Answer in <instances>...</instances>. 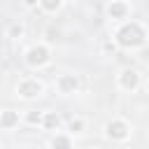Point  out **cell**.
I'll use <instances>...</instances> for the list:
<instances>
[{"mask_svg":"<svg viewBox=\"0 0 149 149\" xmlns=\"http://www.w3.org/2000/svg\"><path fill=\"white\" fill-rule=\"evenodd\" d=\"M54 88H56L58 95L68 98V95L79 93V88H81V79H79V74H74V72H61V74L54 79Z\"/></svg>","mask_w":149,"mask_h":149,"instance_id":"6","label":"cell"},{"mask_svg":"<svg viewBox=\"0 0 149 149\" xmlns=\"http://www.w3.org/2000/svg\"><path fill=\"white\" fill-rule=\"evenodd\" d=\"M40 121H42V112L40 109H26L21 114V123H26L30 128H40Z\"/></svg>","mask_w":149,"mask_h":149,"instance_id":"13","label":"cell"},{"mask_svg":"<svg viewBox=\"0 0 149 149\" xmlns=\"http://www.w3.org/2000/svg\"><path fill=\"white\" fill-rule=\"evenodd\" d=\"M21 126V114L12 107L0 109V130H16Z\"/></svg>","mask_w":149,"mask_h":149,"instance_id":"10","label":"cell"},{"mask_svg":"<svg viewBox=\"0 0 149 149\" xmlns=\"http://www.w3.org/2000/svg\"><path fill=\"white\" fill-rule=\"evenodd\" d=\"M37 7H40L42 14L54 16V14H58V12L65 7V0H37Z\"/></svg>","mask_w":149,"mask_h":149,"instance_id":"12","label":"cell"},{"mask_svg":"<svg viewBox=\"0 0 149 149\" xmlns=\"http://www.w3.org/2000/svg\"><path fill=\"white\" fill-rule=\"evenodd\" d=\"M47 147H51V149H72L74 147V137L68 133V130H54L51 133V137L44 142Z\"/></svg>","mask_w":149,"mask_h":149,"instance_id":"8","label":"cell"},{"mask_svg":"<svg viewBox=\"0 0 149 149\" xmlns=\"http://www.w3.org/2000/svg\"><path fill=\"white\" fill-rule=\"evenodd\" d=\"M63 128V116L54 109H44L42 112V121H40V130H47V133H54V130H61Z\"/></svg>","mask_w":149,"mask_h":149,"instance_id":"9","label":"cell"},{"mask_svg":"<svg viewBox=\"0 0 149 149\" xmlns=\"http://www.w3.org/2000/svg\"><path fill=\"white\" fill-rule=\"evenodd\" d=\"M130 12H133V7L128 0H109L105 7V14L112 23H121V21L130 19Z\"/></svg>","mask_w":149,"mask_h":149,"instance_id":"7","label":"cell"},{"mask_svg":"<svg viewBox=\"0 0 149 149\" xmlns=\"http://www.w3.org/2000/svg\"><path fill=\"white\" fill-rule=\"evenodd\" d=\"M147 26L137 19H126L121 23H116L114 33H112V40L114 44L121 49V51H140L147 47Z\"/></svg>","mask_w":149,"mask_h":149,"instance_id":"1","label":"cell"},{"mask_svg":"<svg viewBox=\"0 0 149 149\" xmlns=\"http://www.w3.org/2000/svg\"><path fill=\"white\" fill-rule=\"evenodd\" d=\"M100 51H102L105 56H112V54H116V51H119V47L114 44V40H112V37H107V40L102 42V47H100Z\"/></svg>","mask_w":149,"mask_h":149,"instance_id":"15","label":"cell"},{"mask_svg":"<svg viewBox=\"0 0 149 149\" xmlns=\"http://www.w3.org/2000/svg\"><path fill=\"white\" fill-rule=\"evenodd\" d=\"M130 135H133V126H130L126 119H121V116H112V119H107L105 126H102V137H105L107 142L123 144V142L130 140Z\"/></svg>","mask_w":149,"mask_h":149,"instance_id":"4","label":"cell"},{"mask_svg":"<svg viewBox=\"0 0 149 149\" xmlns=\"http://www.w3.org/2000/svg\"><path fill=\"white\" fill-rule=\"evenodd\" d=\"M140 84H142V74H140V70L137 68H121L119 72H116V88L119 91H123V93H135L137 88H140Z\"/></svg>","mask_w":149,"mask_h":149,"instance_id":"5","label":"cell"},{"mask_svg":"<svg viewBox=\"0 0 149 149\" xmlns=\"http://www.w3.org/2000/svg\"><path fill=\"white\" fill-rule=\"evenodd\" d=\"M23 65L28 70H44L51 65V58H54V51L47 42H33L30 47L23 49Z\"/></svg>","mask_w":149,"mask_h":149,"instance_id":"2","label":"cell"},{"mask_svg":"<svg viewBox=\"0 0 149 149\" xmlns=\"http://www.w3.org/2000/svg\"><path fill=\"white\" fill-rule=\"evenodd\" d=\"M44 91H47V84L40 77H35V74H23L14 84V95L19 100H26V102H33V100L42 98Z\"/></svg>","mask_w":149,"mask_h":149,"instance_id":"3","label":"cell"},{"mask_svg":"<svg viewBox=\"0 0 149 149\" xmlns=\"http://www.w3.org/2000/svg\"><path fill=\"white\" fill-rule=\"evenodd\" d=\"M23 2V7H28V9H37V0H21Z\"/></svg>","mask_w":149,"mask_h":149,"instance_id":"16","label":"cell"},{"mask_svg":"<svg viewBox=\"0 0 149 149\" xmlns=\"http://www.w3.org/2000/svg\"><path fill=\"white\" fill-rule=\"evenodd\" d=\"M23 35H26V26L21 21H12L7 28V37L9 40H23Z\"/></svg>","mask_w":149,"mask_h":149,"instance_id":"14","label":"cell"},{"mask_svg":"<svg viewBox=\"0 0 149 149\" xmlns=\"http://www.w3.org/2000/svg\"><path fill=\"white\" fill-rule=\"evenodd\" d=\"M63 126H65V130H68L72 137L86 133V119H81V116H70L68 121H63Z\"/></svg>","mask_w":149,"mask_h":149,"instance_id":"11","label":"cell"}]
</instances>
